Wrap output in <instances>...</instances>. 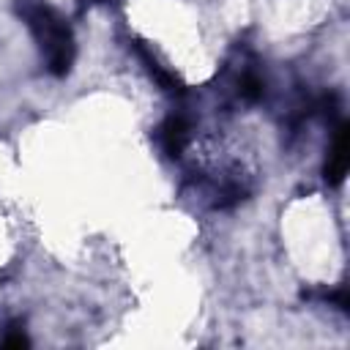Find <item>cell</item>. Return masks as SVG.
<instances>
[{"label":"cell","instance_id":"cell-1","mask_svg":"<svg viewBox=\"0 0 350 350\" xmlns=\"http://www.w3.org/2000/svg\"><path fill=\"white\" fill-rule=\"evenodd\" d=\"M44 57H46V66L55 77H66L71 63H74V38H71V30L66 27V22L60 19V14L49 5H41V3H33V5H25L22 8Z\"/></svg>","mask_w":350,"mask_h":350},{"label":"cell","instance_id":"cell-2","mask_svg":"<svg viewBox=\"0 0 350 350\" xmlns=\"http://www.w3.org/2000/svg\"><path fill=\"white\" fill-rule=\"evenodd\" d=\"M347 167H350V129H347V123H342L334 134V142H331V150L325 159V170H323L325 180L342 183L347 175Z\"/></svg>","mask_w":350,"mask_h":350},{"label":"cell","instance_id":"cell-3","mask_svg":"<svg viewBox=\"0 0 350 350\" xmlns=\"http://www.w3.org/2000/svg\"><path fill=\"white\" fill-rule=\"evenodd\" d=\"M186 142H189V123L183 118H178V115L167 118L164 126H161V145H164V150L172 159H178L183 153Z\"/></svg>","mask_w":350,"mask_h":350},{"label":"cell","instance_id":"cell-4","mask_svg":"<svg viewBox=\"0 0 350 350\" xmlns=\"http://www.w3.org/2000/svg\"><path fill=\"white\" fill-rule=\"evenodd\" d=\"M137 52H139V57L145 60V66H148L150 77H153V79H156L167 93H180V90H183V88H180V82H178V77H175L172 71H167V68H164V66H161V63H159V60H156V57H153L142 44H137Z\"/></svg>","mask_w":350,"mask_h":350},{"label":"cell","instance_id":"cell-5","mask_svg":"<svg viewBox=\"0 0 350 350\" xmlns=\"http://www.w3.org/2000/svg\"><path fill=\"white\" fill-rule=\"evenodd\" d=\"M241 96L243 98H249V101H254V98H260L262 96V82L257 79V77H243V82H241Z\"/></svg>","mask_w":350,"mask_h":350},{"label":"cell","instance_id":"cell-6","mask_svg":"<svg viewBox=\"0 0 350 350\" xmlns=\"http://www.w3.org/2000/svg\"><path fill=\"white\" fill-rule=\"evenodd\" d=\"M0 345H3V347H27V345H30V339H27L22 331H16V325H14V328L3 336V342H0Z\"/></svg>","mask_w":350,"mask_h":350},{"label":"cell","instance_id":"cell-7","mask_svg":"<svg viewBox=\"0 0 350 350\" xmlns=\"http://www.w3.org/2000/svg\"><path fill=\"white\" fill-rule=\"evenodd\" d=\"M98 3H107V0H98Z\"/></svg>","mask_w":350,"mask_h":350}]
</instances>
